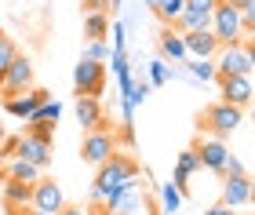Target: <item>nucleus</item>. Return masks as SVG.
I'll return each mask as SVG.
<instances>
[{"mask_svg":"<svg viewBox=\"0 0 255 215\" xmlns=\"http://www.w3.org/2000/svg\"><path fill=\"white\" fill-rule=\"evenodd\" d=\"M241 124H245V109H241V106H230V103H223V99L212 103L201 117H197V128L208 131L212 139H230Z\"/></svg>","mask_w":255,"mask_h":215,"instance_id":"1","label":"nucleus"},{"mask_svg":"<svg viewBox=\"0 0 255 215\" xmlns=\"http://www.w3.org/2000/svg\"><path fill=\"white\" fill-rule=\"evenodd\" d=\"M215 77H237V73H252L255 70V44L241 40V44H223L215 55Z\"/></svg>","mask_w":255,"mask_h":215,"instance_id":"2","label":"nucleus"},{"mask_svg":"<svg viewBox=\"0 0 255 215\" xmlns=\"http://www.w3.org/2000/svg\"><path fill=\"white\" fill-rule=\"evenodd\" d=\"M138 175H142V168H138V161H135V157H128V153H113L110 157V161H102L99 168H95V186L99 190H106V194H110V190L113 186H121V183H128V179H138Z\"/></svg>","mask_w":255,"mask_h":215,"instance_id":"3","label":"nucleus"},{"mask_svg":"<svg viewBox=\"0 0 255 215\" xmlns=\"http://www.w3.org/2000/svg\"><path fill=\"white\" fill-rule=\"evenodd\" d=\"M102 205H106L110 215H146V212H149L142 190H138V179H128V183L113 186Z\"/></svg>","mask_w":255,"mask_h":215,"instance_id":"4","label":"nucleus"},{"mask_svg":"<svg viewBox=\"0 0 255 215\" xmlns=\"http://www.w3.org/2000/svg\"><path fill=\"white\" fill-rule=\"evenodd\" d=\"M113 153H117V131H113L110 124L84 131V142H80V157H84L91 168H99L102 161H110Z\"/></svg>","mask_w":255,"mask_h":215,"instance_id":"5","label":"nucleus"},{"mask_svg":"<svg viewBox=\"0 0 255 215\" xmlns=\"http://www.w3.org/2000/svg\"><path fill=\"white\" fill-rule=\"evenodd\" d=\"M208 29L215 33L219 48H223V44H241V40H245V26H241L237 7L234 4H223V0L212 7V22H208Z\"/></svg>","mask_w":255,"mask_h":215,"instance_id":"6","label":"nucleus"},{"mask_svg":"<svg viewBox=\"0 0 255 215\" xmlns=\"http://www.w3.org/2000/svg\"><path fill=\"white\" fill-rule=\"evenodd\" d=\"M73 92L88 95V99H99L106 92V62H95V59H84V55H80V62L73 70Z\"/></svg>","mask_w":255,"mask_h":215,"instance_id":"7","label":"nucleus"},{"mask_svg":"<svg viewBox=\"0 0 255 215\" xmlns=\"http://www.w3.org/2000/svg\"><path fill=\"white\" fill-rule=\"evenodd\" d=\"M33 88V62L26 59V55H15L11 59V66L4 70V84H0V95L11 99V95H22V92H29Z\"/></svg>","mask_w":255,"mask_h":215,"instance_id":"8","label":"nucleus"},{"mask_svg":"<svg viewBox=\"0 0 255 215\" xmlns=\"http://www.w3.org/2000/svg\"><path fill=\"white\" fill-rule=\"evenodd\" d=\"M62 205H66V197H62V186L55 183L51 175H40L37 183H33V201H29V208L59 215V208H62Z\"/></svg>","mask_w":255,"mask_h":215,"instance_id":"9","label":"nucleus"},{"mask_svg":"<svg viewBox=\"0 0 255 215\" xmlns=\"http://www.w3.org/2000/svg\"><path fill=\"white\" fill-rule=\"evenodd\" d=\"M219 81V95H223V103L230 106H241L245 109L252 103V73H237V77H215Z\"/></svg>","mask_w":255,"mask_h":215,"instance_id":"10","label":"nucleus"},{"mask_svg":"<svg viewBox=\"0 0 255 215\" xmlns=\"http://www.w3.org/2000/svg\"><path fill=\"white\" fill-rule=\"evenodd\" d=\"M252 194H255V186H252L248 172L223 175V205L226 208H245V205H252Z\"/></svg>","mask_w":255,"mask_h":215,"instance_id":"11","label":"nucleus"},{"mask_svg":"<svg viewBox=\"0 0 255 215\" xmlns=\"http://www.w3.org/2000/svg\"><path fill=\"white\" fill-rule=\"evenodd\" d=\"M193 153H197V161H201V168H208V172H223V164H226V157H230V146L223 139H201L193 146Z\"/></svg>","mask_w":255,"mask_h":215,"instance_id":"12","label":"nucleus"},{"mask_svg":"<svg viewBox=\"0 0 255 215\" xmlns=\"http://www.w3.org/2000/svg\"><path fill=\"white\" fill-rule=\"evenodd\" d=\"M182 48H186V59H212L219 51V40L212 29H190L182 33Z\"/></svg>","mask_w":255,"mask_h":215,"instance_id":"13","label":"nucleus"},{"mask_svg":"<svg viewBox=\"0 0 255 215\" xmlns=\"http://www.w3.org/2000/svg\"><path fill=\"white\" fill-rule=\"evenodd\" d=\"M15 157H22V161H29V164H37L40 172H48V168H51V142L33 139V135H22Z\"/></svg>","mask_w":255,"mask_h":215,"instance_id":"14","label":"nucleus"},{"mask_svg":"<svg viewBox=\"0 0 255 215\" xmlns=\"http://www.w3.org/2000/svg\"><path fill=\"white\" fill-rule=\"evenodd\" d=\"M44 99H51V92H44V88H29V92H22V95L4 99V109L11 113V117H22V120H26L29 113L44 103Z\"/></svg>","mask_w":255,"mask_h":215,"instance_id":"15","label":"nucleus"},{"mask_svg":"<svg viewBox=\"0 0 255 215\" xmlns=\"http://www.w3.org/2000/svg\"><path fill=\"white\" fill-rule=\"evenodd\" d=\"M77 124L84 131H91V128H102V124H110L106 120V113H102V106H99V99H88V95H77Z\"/></svg>","mask_w":255,"mask_h":215,"instance_id":"16","label":"nucleus"},{"mask_svg":"<svg viewBox=\"0 0 255 215\" xmlns=\"http://www.w3.org/2000/svg\"><path fill=\"white\" fill-rule=\"evenodd\" d=\"M157 48H160V59L164 62H182L186 59V48H182V33L179 29H171V26H164L157 33Z\"/></svg>","mask_w":255,"mask_h":215,"instance_id":"17","label":"nucleus"},{"mask_svg":"<svg viewBox=\"0 0 255 215\" xmlns=\"http://www.w3.org/2000/svg\"><path fill=\"white\" fill-rule=\"evenodd\" d=\"M0 201L4 205H29L33 201V183H22V179H4L0 183Z\"/></svg>","mask_w":255,"mask_h":215,"instance_id":"18","label":"nucleus"},{"mask_svg":"<svg viewBox=\"0 0 255 215\" xmlns=\"http://www.w3.org/2000/svg\"><path fill=\"white\" fill-rule=\"evenodd\" d=\"M110 22V11H84V40H106Z\"/></svg>","mask_w":255,"mask_h":215,"instance_id":"19","label":"nucleus"},{"mask_svg":"<svg viewBox=\"0 0 255 215\" xmlns=\"http://www.w3.org/2000/svg\"><path fill=\"white\" fill-rule=\"evenodd\" d=\"M208 22H212V15L208 11H190V7H182V15L171 22V29H179V33H190V29H208Z\"/></svg>","mask_w":255,"mask_h":215,"instance_id":"20","label":"nucleus"},{"mask_svg":"<svg viewBox=\"0 0 255 215\" xmlns=\"http://www.w3.org/2000/svg\"><path fill=\"white\" fill-rule=\"evenodd\" d=\"M7 175L11 179H22V183H37V179L44 175L37 164H29V161H22V157H11V164H7Z\"/></svg>","mask_w":255,"mask_h":215,"instance_id":"21","label":"nucleus"},{"mask_svg":"<svg viewBox=\"0 0 255 215\" xmlns=\"http://www.w3.org/2000/svg\"><path fill=\"white\" fill-rule=\"evenodd\" d=\"M182 7H186V0H157V4L149 7V11H153V15L164 22V26H171V22L182 15Z\"/></svg>","mask_w":255,"mask_h":215,"instance_id":"22","label":"nucleus"},{"mask_svg":"<svg viewBox=\"0 0 255 215\" xmlns=\"http://www.w3.org/2000/svg\"><path fill=\"white\" fill-rule=\"evenodd\" d=\"M186 73H190V81H215V62L212 59H190L186 62Z\"/></svg>","mask_w":255,"mask_h":215,"instance_id":"23","label":"nucleus"},{"mask_svg":"<svg viewBox=\"0 0 255 215\" xmlns=\"http://www.w3.org/2000/svg\"><path fill=\"white\" fill-rule=\"evenodd\" d=\"M179 208H182V194H179V186H175V183L160 186V212H164V215H175Z\"/></svg>","mask_w":255,"mask_h":215,"instance_id":"24","label":"nucleus"},{"mask_svg":"<svg viewBox=\"0 0 255 215\" xmlns=\"http://www.w3.org/2000/svg\"><path fill=\"white\" fill-rule=\"evenodd\" d=\"M171 77H175V66H168L164 59H153V62H149V84H153V88L168 84Z\"/></svg>","mask_w":255,"mask_h":215,"instance_id":"25","label":"nucleus"},{"mask_svg":"<svg viewBox=\"0 0 255 215\" xmlns=\"http://www.w3.org/2000/svg\"><path fill=\"white\" fill-rule=\"evenodd\" d=\"M149 92H153V84H149V81H131V92H128L121 103L135 109V106H142V103H146V95H149Z\"/></svg>","mask_w":255,"mask_h":215,"instance_id":"26","label":"nucleus"},{"mask_svg":"<svg viewBox=\"0 0 255 215\" xmlns=\"http://www.w3.org/2000/svg\"><path fill=\"white\" fill-rule=\"evenodd\" d=\"M18 55V44L7 37V33H0V84H4V70L11 66V59Z\"/></svg>","mask_w":255,"mask_h":215,"instance_id":"27","label":"nucleus"},{"mask_svg":"<svg viewBox=\"0 0 255 215\" xmlns=\"http://www.w3.org/2000/svg\"><path fill=\"white\" fill-rule=\"evenodd\" d=\"M29 117H37V120H48V124H59V117H62V106L55 103V99H44V103L29 113Z\"/></svg>","mask_w":255,"mask_h":215,"instance_id":"28","label":"nucleus"},{"mask_svg":"<svg viewBox=\"0 0 255 215\" xmlns=\"http://www.w3.org/2000/svg\"><path fill=\"white\" fill-rule=\"evenodd\" d=\"M26 120H29V124H26V135H33V139H44V142L55 139V124L37 120V117H26Z\"/></svg>","mask_w":255,"mask_h":215,"instance_id":"29","label":"nucleus"},{"mask_svg":"<svg viewBox=\"0 0 255 215\" xmlns=\"http://www.w3.org/2000/svg\"><path fill=\"white\" fill-rule=\"evenodd\" d=\"M84 59L106 62V59H110V44H106V40H88V44H84Z\"/></svg>","mask_w":255,"mask_h":215,"instance_id":"30","label":"nucleus"},{"mask_svg":"<svg viewBox=\"0 0 255 215\" xmlns=\"http://www.w3.org/2000/svg\"><path fill=\"white\" fill-rule=\"evenodd\" d=\"M18 150V135H7V139H0V161H11Z\"/></svg>","mask_w":255,"mask_h":215,"instance_id":"31","label":"nucleus"},{"mask_svg":"<svg viewBox=\"0 0 255 215\" xmlns=\"http://www.w3.org/2000/svg\"><path fill=\"white\" fill-rule=\"evenodd\" d=\"M241 172H245V164H241L237 157L230 153V157H226V164H223V172H219V179H223V175H241Z\"/></svg>","mask_w":255,"mask_h":215,"instance_id":"32","label":"nucleus"},{"mask_svg":"<svg viewBox=\"0 0 255 215\" xmlns=\"http://www.w3.org/2000/svg\"><path fill=\"white\" fill-rule=\"evenodd\" d=\"M219 4V0H186V7L190 11H208V15H212V7Z\"/></svg>","mask_w":255,"mask_h":215,"instance_id":"33","label":"nucleus"},{"mask_svg":"<svg viewBox=\"0 0 255 215\" xmlns=\"http://www.w3.org/2000/svg\"><path fill=\"white\" fill-rule=\"evenodd\" d=\"M59 215H91V212H88V205H62Z\"/></svg>","mask_w":255,"mask_h":215,"instance_id":"34","label":"nucleus"},{"mask_svg":"<svg viewBox=\"0 0 255 215\" xmlns=\"http://www.w3.org/2000/svg\"><path fill=\"white\" fill-rule=\"evenodd\" d=\"M84 11H110V0H80Z\"/></svg>","mask_w":255,"mask_h":215,"instance_id":"35","label":"nucleus"},{"mask_svg":"<svg viewBox=\"0 0 255 215\" xmlns=\"http://www.w3.org/2000/svg\"><path fill=\"white\" fill-rule=\"evenodd\" d=\"M204 215H234V208H226L223 201H219V205H212V208H208Z\"/></svg>","mask_w":255,"mask_h":215,"instance_id":"36","label":"nucleus"},{"mask_svg":"<svg viewBox=\"0 0 255 215\" xmlns=\"http://www.w3.org/2000/svg\"><path fill=\"white\" fill-rule=\"evenodd\" d=\"M4 179H7V164L0 161V183H4Z\"/></svg>","mask_w":255,"mask_h":215,"instance_id":"37","label":"nucleus"},{"mask_svg":"<svg viewBox=\"0 0 255 215\" xmlns=\"http://www.w3.org/2000/svg\"><path fill=\"white\" fill-rule=\"evenodd\" d=\"M110 11H121V0H110Z\"/></svg>","mask_w":255,"mask_h":215,"instance_id":"38","label":"nucleus"},{"mask_svg":"<svg viewBox=\"0 0 255 215\" xmlns=\"http://www.w3.org/2000/svg\"><path fill=\"white\" fill-rule=\"evenodd\" d=\"M29 215H51V212H37V208H29Z\"/></svg>","mask_w":255,"mask_h":215,"instance_id":"39","label":"nucleus"},{"mask_svg":"<svg viewBox=\"0 0 255 215\" xmlns=\"http://www.w3.org/2000/svg\"><path fill=\"white\" fill-rule=\"evenodd\" d=\"M223 4H234V7H237V4H245V0H223Z\"/></svg>","mask_w":255,"mask_h":215,"instance_id":"40","label":"nucleus"},{"mask_svg":"<svg viewBox=\"0 0 255 215\" xmlns=\"http://www.w3.org/2000/svg\"><path fill=\"white\" fill-rule=\"evenodd\" d=\"M142 4H146V7H153V4H157V0H142Z\"/></svg>","mask_w":255,"mask_h":215,"instance_id":"41","label":"nucleus"},{"mask_svg":"<svg viewBox=\"0 0 255 215\" xmlns=\"http://www.w3.org/2000/svg\"><path fill=\"white\" fill-rule=\"evenodd\" d=\"M0 139H4V128H0Z\"/></svg>","mask_w":255,"mask_h":215,"instance_id":"42","label":"nucleus"},{"mask_svg":"<svg viewBox=\"0 0 255 215\" xmlns=\"http://www.w3.org/2000/svg\"><path fill=\"white\" fill-rule=\"evenodd\" d=\"M245 215H248V212H245Z\"/></svg>","mask_w":255,"mask_h":215,"instance_id":"43","label":"nucleus"}]
</instances>
